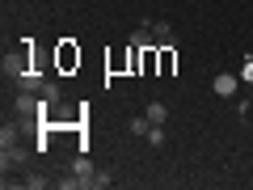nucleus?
Segmentation results:
<instances>
[{
	"instance_id": "nucleus-8",
	"label": "nucleus",
	"mask_w": 253,
	"mask_h": 190,
	"mask_svg": "<svg viewBox=\"0 0 253 190\" xmlns=\"http://www.w3.org/2000/svg\"><path fill=\"white\" fill-rule=\"evenodd\" d=\"M148 127H152V123H148V114L131 118V136H148Z\"/></svg>"
},
{
	"instance_id": "nucleus-1",
	"label": "nucleus",
	"mask_w": 253,
	"mask_h": 190,
	"mask_svg": "<svg viewBox=\"0 0 253 190\" xmlns=\"http://www.w3.org/2000/svg\"><path fill=\"white\" fill-rule=\"evenodd\" d=\"M26 165V148L13 140V144H0V169L9 173V169H21Z\"/></svg>"
},
{
	"instance_id": "nucleus-5",
	"label": "nucleus",
	"mask_w": 253,
	"mask_h": 190,
	"mask_svg": "<svg viewBox=\"0 0 253 190\" xmlns=\"http://www.w3.org/2000/svg\"><path fill=\"white\" fill-rule=\"evenodd\" d=\"M148 123H165V118H169V106H165V101H148Z\"/></svg>"
},
{
	"instance_id": "nucleus-3",
	"label": "nucleus",
	"mask_w": 253,
	"mask_h": 190,
	"mask_svg": "<svg viewBox=\"0 0 253 190\" xmlns=\"http://www.w3.org/2000/svg\"><path fill=\"white\" fill-rule=\"evenodd\" d=\"M13 81H17L26 93H42V76H38V72H30V68H26L21 76H13Z\"/></svg>"
},
{
	"instance_id": "nucleus-6",
	"label": "nucleus",
	"mask_w": 253,
	"mask_h": 190,
	"mask_svg": "<svg viewBox=\"0 0 253 190\" xmlns=\"http://www.w3.org/2000/svg\"><path fill=\"white\" fill-rule=\"evenodd\" d=\"M148 144H152V148H165V123H152V127H148Z\"/></svg>"
},
{
	"instance_id": "nucleus-9",
	"label": "nucleus",
	"mask_w": 253,
	"mask_h": 190,
	"mask_svg": "<svg viewBox=\"0 0 253 190\" xmlns=\"http://www.w3.org/2000/svg\"><path fill=\"white\" fill-rule=\"evenodd\" d=\"M241 76H245V85H253V55L245 59V72H241Z\"/></svg>"
},
{
	"instance_id": "nucleus-7",
	"label": "nucleus",
	"mask_w": 253,
	"mask_h": 190,
	"mask_svg": "<svg viewBox=\"0 0 253 190\" xmlns=\"http://www.w3.org/2000/svg\"><path fill=\"white\" fill-rule=\"evenodd\" d=\"M59 93H63V89H59V81H42V97L51 101V106L59 101Z\"/></svg>"
},
{
	"instance_id": "nucleus-4",
	"label": "nucleus",
	"mask_w": 253,
	"mask_h": 190,
	"mask_svg": "<svg viewBox=\"0 0 253 190\" xmlns=\"http://www.w3.org/2000/svg\"><path fill=\"white\" fill-rule=\"evenodd\" d=\"M152 38H156V47H169L173 43V26H169V21H152Z\"/></svg>"
},
{
	"instance_id": "nucleus-2",
	"label": "nucleus",
	"mask_w": 253,
	"mask_h": 190,
	"mask_svg": "<svg viewBox=\"0 0 253 190\" xmlns=\"http://www.w3.org/2000/svg\"><path fill=\"white\" fill-rule=\"evenodd\" d=\"M236 85H241V81H236L232 72H219L215 81H211V93H215V97H232V93H236Z\"/></svg>"
}]
</instances>
